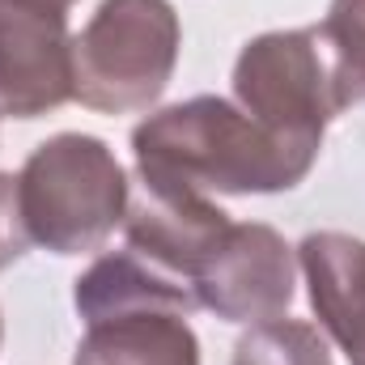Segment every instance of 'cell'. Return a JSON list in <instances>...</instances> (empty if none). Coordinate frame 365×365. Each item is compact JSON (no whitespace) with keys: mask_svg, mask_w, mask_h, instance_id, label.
Here are the masks:
<instances>
[{"mask_svg":"<svg viewBox=\"0 0 365 365\" xmlns=\"http://www.w3.org/2000/svg\"><path fill=\"white\" fill-rule=\"evenodd\" d=\"M77 0H0V17H60L68 21V9Z\"/></svg>","mask_w":365,"mask_h":365,"instance_id":"13","label":"cell"},{"mask_svg":"<svg viewBox=\"0 0 365 365\" xmlns=\"http://www.w3.org/2000/svg\"><path fill=\"white\" fill-rule=\"evenodd\" d=\"M297 264L323 331L344 349L349 365H365V242L353 234L319 230L302 238Z\"/></svg>","mask_w":365,"mask_h":365,"instance_id":"8","label":"cell"},{"mask_svg":"<svg viewBox=\"0 0 365 365\" xmlns=\"http://www.w3.org/2000/svg\"><path fill=\"white\" fill-rule=\"evenodd\" d=\"M230 225H234L230 212L217 208L204 191L153 187V182H145V191L128 204V217H123L128 251H136L145 264H153L158 272H166L187 289Z\"/></svg>","mask_w":365,"mask_h":365,"instance_id":"6","label":"cell"},{"mask_svg":"<svg viewBox=\"0 0 365 365\" xmlns=\"http://www.w3.org/2000/svg\"><path fill=\"white\" fill-rule=\"evenodd\" d=\"M140 182L225 191V195H272L310 175L319 153L284 145L259 128L242 106L200 93L153 110L132 132Z\"/></svg>","mask_w":365,"mask_h":365,"instance_id":"1","label":"cell"},{"mask_svg":"<svg viewBox=\"0 0 365 365\" xmlns=\"http://www.w3.org/2000/svg\"><path fill=\"white\" fill-rule=\"evenodd\" d=\"M73 365H200V340L179 306H128L86 319Z\"/></svg>","mask_w":365,"mask_h":365,"instance_id":"9","label":"cell"},{"mask_svg":"<svg viewBox=\"0 0 365 365\" xmlns=\"http://www.w3.org/2000/svg\"><path fill=\"white\" fill-rule=\"evenodd\" d=\"M26 242L30 238H26L21 208H17V179L0 175V272L26 255Z\"/></svg>","mask_w":365,"mask_h":365,"instance_id":"12","label":"cell"},{"mask_svg":"<svg viewBox=\"0 0 365 365\" xmlns=\"http://www.w3.org/2000/svg\"><path fill=\"white\" fill-rule=\"evenodd\" d=\"M234 98L259 128L306 153H319L327 123L349 110L319 26L251 38L234 60Z\"/></svg>","mask_w":365,"mask_h":365,"instance_id":"4","label":"cell"},{"mask_svg":"<svg viewBox=\"0 0 365 365\" xmlns=\"http://www.w3.org/2000/svg\"><path fill=\"white\" fill-rule=\"evenodd\" d=\"M73 98V34L60 17H0V110L38 119Z\"/></svg>","mask_w":365,"mask_h":365,"instance_id":"7","label":"cell"},{"mask_svg":"<svg viewBox=\"0 0 365 365\" xmlns=\"http://www.w3.org/2000/svg\"><path fill=\"white\" fill-rule=\"evenodd\" d=\"M0 340H4V319H0Z\"/></svg>","mask_w":365,"mask_h":365,"instance_id":"14","label":"cell"},{"mask_svg":"<svg viewBox=\"0 0 365 365\" xmlns=\"http://www.w3.org/2000/svg\"><path fill=\"white\" fill-rule=\"evenodd\" d=\"M293 280H297L293 247L272 225L234 221L200 264L191 293L195 306L212 310L225 323H268L289 310Z\"/></svg>","mask_w":365,"mask_h":365,"instance_id":"5","label":"cell"},{"mask_svg":"<svg viewBox=\"0 0 365 365\" xmlns=\"http://www.w3.org/2000/svg\"><path fill=\"white\" fill-rule=\"evenodd\" d=\"M132 204V187L119 158L106 140L86 132H60L43 140L21 175H17V208L26 238L51 255H90L115 225H123Z\"/></svg>","mask_w":365,"mask_h":365,"instance_id":"2","label":"cell"},{"mask_svg":"<svg viewBox=\"0 0 365 365\" xmlns=\"http://www.w3.org/2000/svg\"><path fill=\"white\" fill-rule=\"evenodd\" d=\"M234 365H331L323 336L302 319H268L251 323L238 340Z\"/></svg>","mask_w":365,"mask_h":365,"instance_id":"10","label":"cell"},{"mask_svg":"<svg viewBox=\"0 0 365 365\" xmlns=\"http://www.w3.org/2000/svg\"><path fill=\"white\" fill-rule=\"evenodd\" d=\"M179 43L170 0H102L73 38V98L98 115L149 110L175 77Z\"/></svg>","mask_w":365,"mask_h":365,"instance_id":"3","label":"cell"},{"mask_svg":"<svg viewBox=\"0 0 365 365\" xmlns=\"http://www.w3.org/2000/svg\"><path fill=\"white\" fill-rule=\"evenodd\" d=\"M319 34L331 56L344 106L365 102V0H331L327 17L319 21Z\"/></svg>","mask_w":365,"mask_h":365,"instance_id":"11","label":"cell"}]
</instances>
